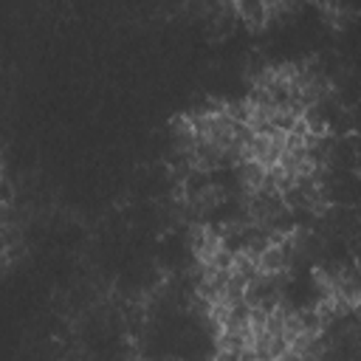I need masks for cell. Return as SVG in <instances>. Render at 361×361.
Here are the masks:
<instances>
[{
  "mask_svg": "<svg viewBox=\"0 0 361 361\" xmlns=\"http://www.w3.org/2000/svg\"><path fill=\"white\" fill-rule=\"evenodd\" d=\"M285 147H288V130L268 127V130L251 133V138H248V161H257L259 166L274 169L279 164Z\"/></svg>",
  "mask_w": 361,
  "mask_h": 361,
  "instance_id": "cell-1",
  "label": "cell"
},
{
  "mask_svg": "<svg viewBox=\"0 0 361 361\" xmlns=\"http://www.w3.org/2000/svg\"><path fill=\"white\" fill-rule=\"evenodd\" d=\"M234 172H237V183H240V189L245 195H257L268 183V169L259 166L257 161H243V164L234 166Z\"/></svg>",
  "mask_w": 361,
  "mask_h": 361,
  "instance_id": "cell-2",
  "label": "cell"
}]
</instances>
